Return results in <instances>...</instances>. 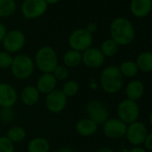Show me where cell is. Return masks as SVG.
<instances>
[{
  "instance_id": "obj_21",
  "label": "cell",
  "mask_w": 152,
  "mask_h": 152,
  "mask_svg": "<svg viewBox=\"0 0 152 152\" xmlns=\"http://www.w3.org/2000/svg\"><path fill=\"white\" fill-rule=\"evenodd\" d=\"M63 64L69 68H75L82 64V53L73 49L67 50L63 56Z\"/></svg>"
},
{
  "instance_id": "obj_15",
  "label": "cell",
  "mask_w": 152,
  "mask_h": 152,
  "mask_svg": "<svg viewBox=\"0 0 152 152\" xmlns=\"http://www.w3.org/2000/svg\"><path fill=\"white\" fill-rule=\"evenodd\" d=\"M57 83L52 73H42L37 80L36 88L40 94L48 95L56 89Z\"/></svg>"
},
{
  "instance_id": "obj_7",
  "label": "cell",
  "mask_w": 152,
  "mask_h": 152,
  "mask_svg": "<svg viewBox=\"0 0 152 152\" xmlns=\"http://www.w3.org/2000/svg\"><path fill=\"white\" fill-rule=\"evenodd\" d=\"M25 42L26 37L23 31L18 29H14L7 31L2 44L4 50L13 55L19 53L24 48Z\"/></svg>"
},
{
  "instance_id": "obj_24",
  "label": "cell",
  "mask_w": 152,
  "mask_h": 152,
  "mask_svg": "<svg viewBox=\"0 0 152 152\" xmlns=\"http://www.w3.org/2000/svg\"><path fill=\"white\" fill-rule=\"evenodd\" d=\"M123 77L124 78H134L135 76L138 74L139 68L136 64V63L134 61H131V60H127L124 61L123 63H121V64L118 66Z\"/></svg>"
},
{
  "instance_id": "obj_19",
  "label": "cell",
  "mask_w": 152,
  "mask_h": 152,
  "mask_svg": "<svg viewBox=\"0 0 152 152\" xmlns=\"http://www.w3.org/2000/svg\"><path fill=\"white\" fill-rule=\"evenodd\" d=\"M152 0H132L131 12L136 17H144L151 10Z\"/></svg>"
},
{
  "instance_id": "obj_20",
  "label": "cell",
  "mask_w": 152,
  "mask_h": 152,
  "mask_svg": "<svg viewBox=\"0 0 152 152\" xmlns=\"http://www.w3.org/2000/svg\"><path fill=\"white\" fill-rule=\"evenodd\" d=\"M27 150L28 152H49L50 143L44 137H35L29 141Z\"/></svg>"
},
{
  "instance_id": "obj_28",
  "label": "cell",
  "mask_w": 152,
  "mask_h": 152,
  "mask_svg": "<svg viewBox=\"0 0 152 152\" xmlns=\"http://www.w3.org/2000/svg\"><path fill=\"white\" fill-rule=\"evenodd\" d=\"M15 113L13 107H0V123L8 124L14 121Z\"/></svg>"
},
{
  "instance_id": "obj_36",
  "label": "cell",
  "mask_w": 152,
  "mask_h": 152,
  "mask_svg": "<svg viewBox=\"0 0 152 152\" xmlns=\"http://www.w3.org/2000/svg\"><path fill=\"white\" fill-rule=\"evenodd\" d=\"M56 152H75V151L72 148L65 146V147H62V148H58L56 150Z\"/></svg>"
},
{
  "instance_id": "obj_22",
  "label": "cell",
  "mask_w": 152,
  "mask_h": 152,
  "mask_svg": "<svg viewBox=\"0 0 152 152\" xmlns=\"http://www.w3.org/2000/svg\"><path fill=\"white\" fill-rule=\"evenodd\" d=\"M139 71L142 72H152V52L145 51L140 53L137 60L135 61Z\"/></svg>"
},
{
  "instance_id": "obj_12",
  "label": "cell",
  "mask_w": 152,
  "mask_h": 152,
  "mask_svg": "<svg viewBox=\"0 0 152 152\" xmlns=\"http://www.w3.org/2000/svg\"><path fill=\"white\" fill-rule=\"evenodd\" d=\"M127 124L119 118H108L103 124V132L108 139L119 140L125 137Z\"/></svg>"
},
{
  "instance_id": "obj_1",
  "label": "cell",
  "mask_w": 152,
  "mask_h": 152,
  "mask_svg": "<svg viewBox=\"0 0 152 152\" xmlns=\"http://www.w3.org/2000/svg\"><path fill=\"white\" fill-rule=\"evenodd\" d=\"M99 82L102 90L107 94H115L124 86V77L116 65L105 67L100 73Z\"/></svg>"
},
{
  "instance_id": "obj_9",
  "label": "cell",
  "mask_w": 152,
  "mask_h": 152,
  "mask_svg": "<svg viewBox=\"0 0 152 152\" xmlns=\"http://www.w3.org/2000/svg\"><path fill=\"white\" fill-rule=\"evenodd\" d=\"M45 0H24L21 11L23 16L27 20H34L41 17L48 10Z\"/></svg>"
},
{
  "instance_id": "obj_31",
  "label": "cell",
  "mask_w": 152,
  "mask_h": 152,
  "mask_svg": "<svg viewBox=\"0 0 152 152\" xmlns=\"http://www.w3.org/2000/svg\"><path fill=\"white\" fill-rule=\"evenodd\" d=\"M15 144L7 136H0V152H15Z\"/></svg>"
},
{
  "instance_id": "obj_6",
  "label": "cell",
  "mask_w": 152,
  "mask_h": 152,
  "mask_svg": "<svg viewBox=\"0 0 152 152\" xmlns=\"http://www.w3.org/2000/svg\"><path fill=\"white\" fill-rule=\"evenodd\" d=\"M140 113V110L138 103L128 99H123L118 104L116 108L117 118L127 125L138 121Z\"/></svg>"
},
{
  "instance_id": "obj_26",
  "label": "cell",
  "mask_w": 152,
  "mask_h": 152,
  "mask_svg": "<svg viewBox=\"0 0 152 152\" xmlns=\"http://www.w3.org/2000/svg\"><path fill=\"white\" fill-rule=\"evenodd\" d=\"M99 49L101 50L105 57H112L118 53L119 46L112 39H108L102 42Z\"/></svg>"
},
{
  "instance_id": "obj_29",
  "label": "cell",
  "mask_w": 152,
  "mask_h": 152,
  "mask_svg": "<svg viewBox=\"0 0 152 152\" xmlns=\"http://www.w3.org/2000/svg\"><path fill=\"white\" fill-rule=\"evenodd\" d=\"M52 74L57 82H63L69 77V69L64 64H58L52 72Z\"/></svg>"
},
{
  "instance_id": "obj_34",
  "label": "cell",
  "mask_w": 152,
  "mask_h": 152,
  "mask_svg": "<svg viewBox=\"0 0 152 152\" xmlns=\"http://www.w3.org/2000/svg\"><path fill=\"white\" fill-rule=\"evenodd\" d=\"M85 29H86V31H87L88 32H90L91 34H93V33L97 31L98 26H97V24H96L95 23H89L86 25Z\"/></svg>"
},
{
  "instance_id": "obj_10",
  "label": "cell",
  "mask_w": 152,
  "mask_h": 152,
  "mask_svg": "<svg viewBox=\"0 0 152 152\" xmlns=\"http://www.w3.org/2000/svg\"><path fill=\"white\" fill-rule=\"evenodd\" d=\"M148 129L146 125L140 121H136L127 125L125 137L128 142L132 146H140L148 134Z\"/></svg>"
},
{
  "instance_id": "obj_13",
  "label": "cell",
  "mask_w": 152,
  "mask_h": 152,
  "mask_svg": "<svg viewBox=\"0 0 152 152\" xmlns=\"http://www.w3.org/2000/svg\"><path fill=\"white\" fill-rule=\"evenodd\" d=\"M106 57L98 48L91 47L82 53V63L88 68L98 69L105 63Z\"/></svg>"
},
{
  "instance_id": "obj_14",
  "label": "cell",
  "mask_w": 152,
  "mask_h": 152,
  "mask_svg": "<svg viewBox=\"0 0 152 152\" xmlns=\"http://www.w3.org/2000/svg\"><path fill=\"white\" fill-rule=\"evenodd\" d=\"M18 99L15 87L7 83H0V107H13Z\"/></svg>"
},
{
  "instance_id": "obj_35",
  "label": "cell",
  "mask_w": 152,
  "mask_h": 152,
  "mask_svg": "<svg viewBox=\"0 0 152 152\" xmlns=\"http://www.w3.org/2000/svg\"><path fill=\"white\" fill-rule=\"evenodd\" d=\"M128 152H148V151L141 146H134Z\"/></svg>"
},
{
  "instance_id": "obj_8",
  "label": "cell",
  "mask_w": 152,
  "mask_h": 152,
  "mask_svg": "<svg viewBox=\"0 0 152 152\" xmlns=\"http://www.w3.org/2000/svg\"><path fill=\"white\" fill-rule=\"evenodd\" d=\"M85 111L88 118L95 122L98 125H103V124L109 118L107 107L103 102L97 99L90 100L85 106Z\"/></svg>"
},
{
  "instance_id": "obj_4",
  "label": "cell",
  "mask_w": 152,
  "mask_h": 152,
  "mask_svg": "<svg viewBox=\"0 0 152 152\" xmlns=\"http://www.w3.org/2000/svg\"><path fill=\"white\" fill-rule=\"evenodd\" d=\"M10 70L15 79L19 81L27 80L34 72V60L26 54H18L14 56Z\"/></svg>"
},
{
  "instance_id": "obj_32",
  "label": "cell",
  "mask_w": 152,
  "mask_h": 152,
  "mask_svg": "<svg viewBox=\"0 0 152 152\" xmlns=\"http://www.w3.org/2000/svg\"><path fill=\"white\" fill-rule=\"evenodd\" d=\"M144 148L148 151H152V132H149L147 134L144 141H143Z\"/></svg>"
},
{
  "instance_id": "obj_30",
  "label": "cell",
  "mask_w": 152,
  "mask_h": 152,
  "mask_svg": "<svg viewBox=\"0 0 152 152\" xmlns=\"http://www.w3.org/2000/svg\"><path fill=\"white\" fill-rule=\"evenodd\" d=\"M13 55L2 50L0 51V69H8L11 67L12 62H13Z\"/></svg>"
},
{
  "instance_id": "obj_17",
  "label": "cell",
  "mask_w": 152,
  "mask_h": 152,
  "mask_svg": "<svg viewBox=\"0 0 152 152\" xmlns=\"http://www.w3.org/2000/svg\"><path fill=\"white\" fill-rule=\"evenodd\" d=\"M145 92V86L142 82L140 80H132L130 81L126 87H125V94H126V99L136 101L140 99Z\"/></svg>"
},
{
  "instance_id": "obj_11",
  "label": "cell",
  "mask_w": 152,
  "mask_h": 152,
  "mask_svg": "<svg viewBox=\"0 0 152 152\" xmlns=\"http://www.w3.org/2000/svg\"><path fill=\"white\" fill-rule=\"evenodd\" d=\"M67 105V97L61 90L56 89L52 92L46 95L45 106L46 108L53 114H59L64 110Z\"/></svg>"
},
{
  "instance_id": "obj_38",
  "label": "cell",
  "mask_w": 152,
  "mask_h": 152,
  "mask_svg": "<svg viewBox=\"0 0 152 152\" xmlns=\"http://www.w3.org/2000/svg\"><path fill=\"white\" fill-rule=\"evenodd\" d=\"M60 0H45V2L48 5H56V3H58Z\"/></svg>"
},
{
  "instance_id": "obj_18",
  "label": "cell",
  "mask_w": 152,
  "mask_h": 152,
  "mask_svg": "<svg viewBox=\"0 0 152 152\" xmlns=\"http://www.w3.org/2000/svg\"><path fill=\"white\" fill-rule=\"evenodd\" d=\"M40 98V93L37 90L36 86L34 85H27L25 86L21 93H20V99L22 102L28 107L35 106Z\"/></svg>"
},
{
  "instance_id": "obj_37",
  "label": "cell",
  "mask_w": 152,
  "mask_h": 152,
  "mask_svg": "<svg viewBox=\"0 0 152 152\" xmlns=\"http://www.w3.org/2000/svg\"><path fill=\"white\" fill-rule=\"evenodd\" d=\"M96 152H115L112 148H107V147H103V148H99Z\"/></svg>"
},
{
  "instance_id": "obj_33",
  "label": "cell",
  "mask_w": 152,
  "mask_h": 152,
  "mask_svg": "<svg viewBox=\"0 0 152 152\" xmlns=\"http://www.w3.org/2000/svg\"><path fill=\"white\" fill-rule=\"evenodd\" d=\"M7 29L6 27V25L2 23H0V43H2L4 38L6 37L7 33Z\"/></svg>"
},
{
  "instance_id": "obj_39",
  "label": "cell",
  "mask_w": 152,
  "mask_h": 152,
  "mask_svg": "<svg viewBox=\"0 0 152 152\" xmlns=\"http://www.w3.org/2000/svg\"><path fill=\"white\" fill-rule=\"evenodd\" d=\"M148 122H149V124H150V125L152 127V110L150 111L149 115H148Z\"/></svg>"
},
{
  "instance_id": "obj_25",
  "label": "cell",
  "mask_w": 152,
  "mask_h": 152,
  "mask_svg": "<svg viewBox=\"0 0 152 152\" xmlns=\"http://www.w3.org/2000/svg\"><path fill=\"white\" fill-rule=\"evenodd\" d=\"M17 8L15 0H0V18L12 16Z\"/></svg>"
},
{
  "instance_id": "obj_5",
  "label": "cell",
  "mask_w": 152,
  "mask_h": 152,
  "mask_svg": "<svg viewBox=\"0 0 152 152\" xmlns=\"http://www.w3.org/2000/svg\"><path fill=\"white\" fill-rule=\"evenodd\" d=\"M93 36L86 31L85 28L76 29L71 32L68 37V45L71 49L83 53L92 47Z\"/></svg>"
},
{
  "instance_id": "obj_3",
  "label": "cell",
  "mask_w": 152,
  "mask_h": 152,
  "mask_svg": "<svg viewBox=\"0 0 152 152\" xmlns=\"http://www.w3.org/2000/svg\"><path fill=\"white\" fill-rule=\"evenodd\" d=\"M33 60L35 67L42 73H52L54 69L59 64L56 51L49 46L39 48L37 50Z\"/></svg>"
},
{
  "instance_id": "obj_16",
  "label": "cell",
  "mask_w": 152,
  "mask_h": 152,
  "mask_svg": "<svg viewBox=\"0 0 152 152\" xmlns=\"http://www.w3.org/2000/svg\"><path fill=\"white\" fill-rule=\"evenodd\" d=\"M99 125L88 117L82 118L75 124V131L83 137H90L95 134L98 131Z\"/></svg>"
},
{
  "instance_id": "obj_27",
  "label": "cell",
  "mask_w": 152,
  "mask_h": 152,
  "mask_svg": "<svg viewBox=\"0 0 152 152\" xmlns=\"http://www.w3.org/2000/svg\"><path fill=\"white\" fill-rule=\"evenodd\" d=\"M61 91L67 98L74 97L78 94V92L80 91V85L74 80H69L64 83Z\"/></svg>"
},
{
  "instance_id": "obj_23",
  "label": "cell",
  "mask_w": 152,
  "mask_h": 152,
  "mask_svg": "<svg viewBox=\"0 0 152 152\" xmlns=\"http://www.w3.org/2000/svg\"><path fill=\"white\" fill-rule=\"evenodd\" d=\"M6 136L8 138L10 141L15 144V143L23 141L27 137V132H26V130L23 126L15 125V126L11 127L7 131V133Z\"/></svg>"
},
{
  "instance_id": "obj_2",
  "label": "cell",
  "mask_w": 152,
  "mask_h": 152,
  "mask_svg": "<svg viewBox=\"0 0 152 152\" xmlns=\"http://www.w3.org/2000/svg\"><path fill=\"white\" fill-rule=\"evenodd\" d=\"M111 39L118 44V46H126L134 39V29L130 21L125 18L119 17L115 19L110 25Z\"/></svg>"
}]
</instances>
